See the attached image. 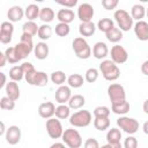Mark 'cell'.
Returning a JSON list of instances; mask_svg holds the SVG:
<instances>
[{
	"instance_id": "cell-46",
	"label": "cell",
	"mask_w": 148,
	"mask_h": 148,
	"mask_svg": "<svg viewBox=\"0 0 148 148\" xmlns=\"http://www.w3.org/2000/svg\"><path fill=\"white\" fill-rule=\"evenodd\" d=\"M57 3L60 5V6H62L64 8L71 9V8L75 7L77 5V0H58Z\"/></svg>"
},
{
	"instance_id": "cell-18",
	"label": "cell",
	"mask_w": 148,
	"mask_h": 148,
	"mask_svg": "<svg viewBox=\"0 0 148 148\" xmlns=\"http://www.w3.org/2000/svg\"><path fill=\"white\" fill-rule=\"evenodd\" d=\"M5 91H6V96L9 97L10 99L13 101H17L21 96V90H20V87H18V83L15 82V81H9L6 87H5Z\"/></svg>"
},
{
	"instance_id": "cell-7",
	"label": "cell",
	"mask_w": 148,
	"mask_h": 148,
	"mask_svg": "<svg viewBox=\"0 0 148 148\" xmlns=\"http://www.w3.org/2000/svg\"><path fill=\"white\" fill-rule=\"evenodd\" d=\"M117 126L123 132L127 133L128 135H133L139 130V121L135 118H132V117L120 116L117 119Z\"/></svg>"
},
{
	"instance_id": "cell-37",
	"label": "cell",
	"mask_w": 148,
	"mask_h": 148,
	"mask_svg": "<svg viewBox=\"0 0 148 148\" xmlns=\"http://www.w3.org/2000/svg\"><path fill=\"white\" fill-rule=\"evenodd\" d=\"M9 77H10V81H15V82H20L24 77V72H23L21 65L13 66L9 69Z\"/></svg>"
},
{
	"instance_id": "cell-12",
	"label": "cell",
	"mask_w": 148,
	"mask_h": 148,
	"mask_svg": "<svg viewBox=\"0 0 148 148\" xmlns=\"http://www.w3.org/2000/svg\"><path fill=\"white\" fill-rule=\"evenodd\" d=\"M95 15L94 7L88 2H82L77 7V17L81 22H90Z\"/></svg>"
},
{
	"instance_id": "cell-53",
	"label": "cell",
	"mask_w": 148,
	"mask_h": 148,
	"mask_svg": "<svg viewBox=\"0 0 148 148\" xmlns=\"http://www.w3.org/2000/svg\"><path fill=\"white\" fill-rule=\"evenodd\" d=\"M99 148H123V146H121V143H118V145H111V143H106V145L101 146Z\"/></svg>"
},
{
	"instance_id": "cell-36",
	"label": "cell",
	"mask_w": 148,
	"mask_h": 148,
	"mask_svg": "<svg viewBox=\"0 0 148 148\" xmlns=\"http://www.w3.org/2000/svg\"><path fill=\"white\" fill-rule=\"evenodd\" d=\"M105 37L111 43H118L123 39V31L118 27H114L112 30H110L108 34H105Z\"/></svg>"
},
{
	"instance_id": "cell-52",
	"label": "cell",
	"mask_w": 148,
	"mask_h": 148,
	"mask_svg": "<svg viewBox=\"0 0 148 148\" xmlns=\"http://www.w3.org/2000/svg\"><path fill=\"white\" fill-rule=\"evenodd\" d=\"M49 148H67V146H66L64 142H54V143H52Z\"/></svg>"
},
{
	"instance_id": "cell-57",
	"label": "cell",
	"mask_w": 148,
	"mask_h": 148,
	"mask_svg": "<svg viewBox=\"0 0 148 148\" xmlns=\"http://www.w3.org/2000/svg\"><path fill=\"white\" fill-rule=\"evenodd\" d=\"M146 15H147V17H148V8H146Z\"/></svg>"
},
{
	"instance_id": "cell-1",
	"label": "cell",
	"mask_w": 148,
	"mask_h": 148,
	"mask_svg": "<svg viewBox=\"0 0 148 148\" xmlns=\"http://www.w3.org/2000/svg\"><path fill=\"white\" fill-rule=\"evenodd\" d=\"M34 47H35V45L32 42V37L29 35L22 34L20 43L14 45V51H15L17 59L21 61L22 59H25L31 52H34Z\"/></svg>"
},
{
	"instance_id": "cell-21",
	"label": "cell",
	"mask_w": 148,
	"mask_h": 148,
	"mask_svg": "<svg viewBox=\"0 0 148 148\" xmlns=\"http://www.w3.org/2000/svg\"><path fill=\"white\" fill-rule=\"evenodd\" d=\"M49 53H50V49L45 42H39L34 47V54L38 60L46 59L49 57Z\"/></svg>"
},
{
	"instance_id": "cell-51",
	"label": "cell",
	"mask_w": 148,
	"mask_h": 148,
	"mask_svg": "<svg viewBox=\"0 0 148 148\" xmlns=\"http://www.w3.org/2000/svg\"><path fill=\"white\" fill-rule=\"evenodd\" d=\"M0 76H1V83H0V88H3V87H6V84L8 83V82H6V81H7V79H6V74H5L3 72H1V73H0Z\"/></svg>"
},
{
	"instance_id": "cell-23",
	"label": "cell",
	"mask_w": 148,
	"mask_h": 148,
	"mask_svg": "<svg viewBox=\"0 0 148 148\" xmlns=\"http://www.w3.org/2000/svg\"><path fill=\"white\" fill-rule=\"evenodd\" d=\"M130 109H131V105L126 99L111 104V111L118 116H125L130 111Z\"/></svg>"
},
{
	"instance_id": "cell-28",
	"label": "cell",
	"mask_w": 148,
	"mask_h": 148,
	"mask_svg": "<svg viewBox=\"0 0 148 148\" xmlns=\"http://www.w3.org/2000/svg\"><path fill=\"white\" fill-rule=\"evenodd\" d=\"M131 16L133 20H136V22L142 21V18L146 16V8L141 3L133 5L131 8Z\"/></svg>"
},
{
	"instance_id": "cell-14",
	"label": "cell",
	"mask_w": 148,
	"mask_h": 148,
	"mask_svg": "<svg viewBox=\"0 0 148 148\" xmlns=\"http://www.w3.org/2000/svg\"><path fill=\"white\" fill-rule=\"evenodd\" d=\"M6 142L10 146H15L21 141V128L16 125H12L7 128V132L5 134Z\"/></svg>"
},
{
	"instance_id": "cell-47",
	"label": "cell",
	"mask_w": 148,
	"mask_h": 148,
	"mask_svg": "<svg viewBox=\"0 0 148 148\" xmlns=\"http://www.w3.org/2000/svg\"><path fill=\"white\" fill-rule=\"evenodd\" d=\"M99 147L101 146H99L98 141L96 139H94V138L87 139L84 141V143H83V148H99Z\"/></svg>"
},
{
	"instance_id": "cell-34",
	"label": "cell",
	"mask_w": 148,
	"mask_h": 148,
	"mask_svg": "<svg viewBox=\"0 0 148 148\" xmlns=\"http://www.w3.org/2000/svg\"><path fill=\"white\" fill-rule=\"evenodd\" d=\"M50 80L52 81V83L60 87V86H64V83L67 81V76H66L65 72H62V71H54L51 73Z\"/></svg>"
},
{
	"instance_id": "cell-56",
	"label": "cell",
	"mask_w": 148,
	"mask_h": 148,
	"mask_svg": "<svg viewBox=\"0 0 148 148\" xmlns=\"http://www.w3.org/2000/svg\"><path fill=\"white\" fill-rule=\"evenodd\" d=\"M142 131H143V133H145V134H147V135H148V120L143 123V125H142Z\"/></svg>"
},
{
	"instance_id": "cell-40",
	"label": "cell",
	"mask_w": 148,
	"mask_h": 148,
	"mask_svg": "<svg viewBox=\"0 0 148 148\" xmlns=\"http://www.w3.org/2000/svg\"><path fill=\"white\" fill-rule=\"evenodd\" d=\"M110 109L108 106H104V105H99V106H96L92 111L94 113V117L95 118H109L110 116Z\"/></svg>"
},
{
	"instance_id": "cell-17",
	"label": "cell",
	"mask_w": 148,
	"mask_h": 148,
	"mask_svg": "<svg viewBox=\"0 0 148 148\" xmlns=\"http://www.w3.org/2000/svg\"><path fill=\"white\" fill-rule=\"evenodd\" d=\"M56 108L57 106L52 102H43L38 106V114L47 120L50 118H53V116L56 114Z\"/></svg>"
},
{
	"instance_id": "cell-55",
	"label": "cell",
	"mask_w": 148,
	"mask_h": 148,
	"mask_svg": "<svg viewBox=\"0 0 148 148\" xmlns=\"http://www.w3.org/2000/svg\"><path fill=\"white\" fill-rule=\"evenodd\" d=\"M0 125H1L0 135H5V134H6V132H7V130H6V127H5V123H3V121H1V123H0Z\"/></svg>"
},
{
	"instance_id": "cell-44",
	"label": "cell",
	"mask_w": 148,
	"mask_h": 148,
	"mask_svg": "<svg viewBox=\"0 0 148 148\" xmlns=\"http://www.w3.org/2000/svg\"><path fill=\"white\" fill-rule=\"evenodd\" d=\"M138 139L133 135H128L125 140H124V145H123V148H138Z\"/></svg>"
},
{
	"instance_id": "cell-24",
	"label": "cell",
	"mask_w": 148,
	"mask_h": 148,
	"mask_svg": "<svg viewBox=\"0 0 148 148\" xmlns=\"http://www.w3.org/2000/svg\"><path fill=\"white\" fill-rule=\"evenodd\" d=\"M96 31V25L92 21L90 22H81L79 25V32L80 35L84 38V37H90L95 34Z\"/></svg>"
},
{
	"instance_id": "cell-41",
	"label": "cell",
	"mask_w": 148,
	"mask_h": 148,
	"mask_svg": "<svg viewBox=\"0 0 148 148\" xmlns=\"http://www.w3.org/2000/svg\"><path fill=\"white\" fill-rule=\"evenodd\" d=\"M71 31V28H69V24H66V23H61L59 22L56 28H54V32L57 36L59 37H66Z\"/></svg>"
},
{
	"instance_id": "cell-26",
	"label": "cell",
	"mask_w": 148,
	"mask_h": 148,
	"mask_svg": "<svg viewBox=\"0 0 148 148\" xmlns=\"http://www.w3.org/2000/svg\"><path fill=\"white\" fill-rule=\"evenodd\" d=\"M39 13H40V8L35 3L28 5L24 9V15L28 18V21H35L36 18H39Z\"/></svg>"
},
{
	"instance_id": "cell-10",
	"label": "cell",
	"mask_w": 148,
	"mask_h": 148,
	"mask_svg": "<svg viewBox=\"0 0 148 148\" xmlns=\"http://www.w3.org/2000/svg\"><path fill=\"white\" fill-rule=\"evenodd\" d=\"M108 96L112 103H117V102H121L126 99V91L125 88L119 84V83H111L108 87Z\"/></svg>"
},
{
	"instance_id": "cell-4",
	"label": "cell",
	"mask_w": 148,
	"mask_h": 148,
	"mask_svg": "<svg viewBox=\"0 0 148 148\" xmlns=\"http://www.w3.org/2000/svg\"><path fill=\"white\" fill-rule=\"evenodd\" d=\"M92 116L88 110H79L71 114L69 124L74 127H87L91 124Z\"/></svg>"
},
{
	"instance_id": "cell-16",
	"label": "cell",
	"mask_w": 148,
	"mask_h": 148,
	"mask_svg": "<svg viewBox=\"0 0 148 148\" xmlns=\"http://www.w3.org/2000/svg\"><path fill=\"white\" fill-rule=\"evenodd\" d=\"M133 30L135 34V37L141 42L148 40V22L146 21H138L133 25Z\"/></svg>"
},
{
	"instance_id": "cell-29",
	"label": "cell",
	"mask_w": 148,
	"mask_h": 148,
	"mask_svg": "<svg viewBox=\"0 0 148 148\" xmlns=\"http://www.w3.org/2000/svg\"><path fill=\"white\" fill-rule=\"evenodd\" d=\"M38 30H39V27L37 25V23L35 21H27L22 25V34L29 35L31 37L36 36L38 34Z\"/></svg>"
},
{
	"instance_id": "cell-45",
	"label": "cell",
	"mask_w": 148,
	"mask_h": 148,
	"mask_svg": "<svg viewBox=\"0 0 148 148\" xmlns=\"http://www.w3.org/2000/svg\"><path fill=\"white\" fill-rule=\"evenodd\" d=\"M119 1L118 0H102V6L106 10H112L118 6Z\"/></svg>"
},
{
	"instance_id": "cell-5",
	"label": "cell",
	"mask_w": 148,
	"mask_h": 148,
	"mask_svg": "<svg viewBox=\"0 0 148 148\" xmlns=\"http://www.w3.org/2000/svg\"><path fill=\"white\" fill-rule=\"evenodd\" d=\"M72 47H73L75 56L79 59H88L91 56V47L83 37L74 38L72 43Z\"/></svg>"
},
{
	"instance_id": "cell-33",
	"label": "cell",
	"mask_w": 148,
	"mask_h": 148,
	"mask_svg": "<svg viewBox=\"0 0 148 148\" xmlns=\"http://www.w3.org/2000/svg\"><path fill=\"white\" fill-rule=\"evenodd\" d=\"M56 118H58L59 120H64V119H69L71 117V108L66 104H59L56 108Z\"/></svg>"
},
{
	"instance_id": "cell-13",
	"label": "cell",
	"mask_w": 148,
	"mask_h": 148,
	"mask_svg": "<svg viewBox=\"0 0 148 148\" xmlns=\"http://www.w3.org/2000/svg\"><path fill=\"white\" fill-rule=\"evenodd\" d=\"M14 32V25L9 21H5L0 25V42L1 44H8L12 42Z\"/></svg>"
},
{
	"instance_id": "cell-25",
	"label": "cell",
	"mask_w": 148,
	"mask_h": 148,
	"mask_svg": "<svg viewBox=\"0 0 148 148\" xmlns=\"http://www.w3.org/2000/svg\"><path fill=\"white\" fill-rule=\"evenodd\" d=\"M121 140V131L117 127H112L106 132V141L111 145H118Z\"/></svg>"
},
{
	"instance_id": "cell-2",
	"label": "cell",
	"mask_w": 148,
	"mask_h": 148,
	"mask_svg": "<svg viewBox=\"0 0 148 148\" xmlns=\"http://www.w3.org/2000/svg\"><path fill=\"white\" fill-rule=\"evenodd\" d=\"M98 71L102 73L103 77L110 82L118 80L120 76V69H119L118 65H116L111 59L102 60V62L99 64Z\"/></svg>"
},
{
	"instance_id": "cell-20",
	"label": "cell",
	"mask_w": 148,
	"mask_h": 148,
	"mask_svg": "<svg viewBox=\"0 0 148 148\" xmlns=\"http://www.w3.org/2000/svg\"><path fill=\"white\" fill-rule=\"evenodd\" d=\"M109 54V49H108V45L104 43V42H97L94 44L92 46V56L98 59V60H102V59H105Z\"/></svg>"
},
{
	"instance_id": "cell-27",
	"label": "cell",
	"mask_w": 148,
	"mask_h": 148,
	"mask_svg": "<svg viewBox=\"0 0 148 148\" xmlns=\"http://www.w3.org/2000/svg\"><path fill=\"white\" fill-rule=\"evenodd\" d=\"M84 104H86V98L83 95H80V94L73 95L68 101V106L71 108V110H79Z\"/></svg>"
},
{
	"instance_id": "cell-39",
	"label": "cell",
	"mask_w": 148,
	"mask_h": 148,
	"mask_svg": "<svg viewBox=\"0 0 148 148\" xmlns=\"http://www.w3.org/2000/svg\"><path fill=\"white\" fill-rule=\"evenodd\" d=\"M98 75H99V71L97 68H88L84 73V80L88 82V83H94L97 81L98 79Z\"/></svg>"
},
{
	"instance_id": "cell-9",
	"label": "cell",
	"mask_w": 148,
	"mask_h": 148,
	"mask_svg": "<svg viewBox=\"0 0 148 148\" xmlns=\"http://www.w3.org/2000/svg\"><path fill=\"white\" fill-rule=\"evenodd\" d=\"M45 128L51 139H60L64 133L62 125L58 118H50L45 123Z\"/></svg>"
},
{
	"instance_id": "cell-32",
	"label": "cell",
	"mask_w": 148,
	"mask_h": 148,
	"mask_svg": "<svg viewBox=\"0 0 148 148\" xmlns=\"http://www.w3.org/2000/svg\"><path fill=\"white\" fill-rule=\"evenodd\" d=\"M114 28V22L109 18V17H104V18H101L98 22H97V29L104 34H108L110 30H112Z\"/></svg>"
},
{
	"instance_id": "cell-38",
	"label": "cell",
	"mask_w": 148,
	"mask_h": 148,
	"mask_svg": "<svg viewBox=\"0 0 148 148\" xmlns=\"http://www.w3.org/2000/svg\"><path fill=\"white\" fill-rule=\"evenodd\" d=\"M94 127L97 131H106L110 127V119L109 118H95L94 119Z\"/></svg>"
},
{
	"instance_id": "cell-48",
	"label": "cell",
	"mask_w": 148,
	"mask_h": 148,
	"mask_svg": "<svg viewBox=\"0 0 148 148\" xmlns=\"http://www.w3.org/2000/svg\"><path fill=\"white\" fill-rule=\"evenodd\" d=\"M21 67H22V69H23V72H24V75L28 74V73H30V72H32V71H35L34 65H32L31 62H28V61L21 64Z\"/></svg>"
},
{
	"instance_id": "cell-3",
	"label": "cell",
	"mask_w": 148,
	"mask_h": 148,
	"mask_svg": "<svg viewBox=\"0 0 148 148\" xmlns=\"http://www.w3.org/2000/svg\"><path fill=\"white\" fill-rule=\"evenodd\" d=\"M113 18L118 25V28L124 32V31H130L133 25H134V20L130 15L128 12L125 9H117L113 14Z\"/></svg>"
},
{
	"instance_id": "cell-30",
	"label": "cell",
	"mask_w": 148,
	"mask_h": 148,
	"mask_svg": "<svg viewBox=\"0 0 148 148\" xmlns=\"http://www.w3.org/2000/svg\"><path fill=\"white\" fill-rule=\"evenodd\" d=\"M56 17V13L51 7H43L40 8V13H39V18L42 20V22L49 24L50 22H52Z\"/></svg>"
},
{
	"instance_id": "cell-31",
	"label": "cell",
	"mask_w": 148,
	"mask_h": 148,
	"mask_svg": "<svg viewBox=\"0 0 148 148\" xmlns=\"http://www.w3.org/2000/svg\"><path fill=\"white\" fill-rule=\"evenodd\" d=\"M67 83L71 88H81L84 83V79L81 74H77V73H74V74H71L68 77H67Z\"/></svg>"
},
{
	"instance_id": "cell-42",
	"label": "cell",
	"mask_w": 148,
	"mask_h": 148,
	"mask_svg": "<svg viewBox=\"0 0 148 148\" xmlns=\"http://www.w3.org/2000/svg\"><path fill=\"white\" fill-rule=\"evenodd\" d=\"M0 108L2 110H7V111H12L15 108V101L10 99L7 96H3L0 98Z\"/></svg>"
},
{
	"instance_id": "cell-43",
	"label": "cell",
	"mask_w": 148,
	"mask_h": 148,
	"mask_svg": "<svg viewBox=\"0 0 148 148\" xmlns=\"http://www.w3.org/2000/svg\"><path fill=\"white\" fill-rule=\"evenodd\" d=\"M5 54H6L7 61H8L9 64H12V65H14V64H17V62L20 61V60L17 59L16 54H15V51H14V46H9V47H7V49H6V51H5Z\"/></svg>"
},
{
	"instance_id": "cell-8",
	"label": "cell",
	"mask_w": 148,
	"mask_h": 148,
	"mask_svg": "<svg viewBox=\"0 0 148 148\" xmlns=\"http://www.w3.org/2000/svg\"><path fill=\"white\" fill-rule=\"evenodd\" d=\"M25 81L30 84V86H35V87H45L49 83V76L45 72L42 71H32L28 74L24 75Z\"/></svg>"
},
{
	"instance_id": "cell-19",
	"label": "cell",
	"mask_w": 148,
	"mask_h": 148,
	"mask_svg": "<svg viewBox=\"0 0 148 148\" xmlns=\"http://www.w3.org/2000/svg\"><path fill=\"white\" fill-rule=\"evenodd\" d=\"M23 16H25L24 15V9L21 6H12L7 10V18L12 23L21 21L23 18Z\"/></svg>"
},
{
	"instance_id": "cell-49",
	"label": "cell",
	"mask_w": 148,
	"mask_h": 148,
	"mask_svg": "<svg viewBox=\"0 0 148 148\" xmlns=\"http://www.w3.org/2000/svg\"><path fill=\"white\" fill-rule=\"evenodd\" d=\"M141 73L146 76H148V59L145 60L142 64H141Z\"/></svg>"
},
{
	"instance_id": "cell-6",
	"label": "cell",
	"mask_w": 148,
	"mask_h": 148,
	"mask_svg": "<svg viewBox=\"0 0 148 148\" xmlns=\"http://www.w3.org/2000/svg\"><path fill=\"white\" fill-rule=\"evenodd\" d=\"M62 142L68 147V148H80L83 143L82 136L77 130L74 128H67L62 133Z\"/></svg>"
},
{
	"instance_id": "cell-15",
	"label": "cell",
	"mask_w": 148,
	"mask_h": 148,
	"mask_svg": "<svg viewBox=\"0 0 148 148\" xmlns=\"http://www.w3.org/2000/svg\"><path fill=\"white\" fill-rule=\"evenodd\" d=\"M72 96L73 95H72L71 87L69 86H65V84L58 87V89L54 92L56 102L59 103V104H66V103H68V101L71 99Z\"/></svg>"
},
{
	"instance_id": "cell-35",
	"label": "cell",
	"mask_w": 148,
	"mask_h": 148,
	"mask_svg": "<svg viewBox=\"0 0 148 148\" xmlns=\"http://www.w3.org/2000/svg\"><path fill=\"white\" fill-rule=\"evenodd\" d=\"M52 32H53L52 27H51L50 24L43 23V24L39 27V30H38L37 36L42 39V42H44V40H47V39H50V38H51Z\"/></svg>"
},
{
	"instance_id": "cell-54",
	"label": "cell",
	"mask_w": 148,
	"mask_h": 148,
	"mask_svg": "<svg viewBox=\"0 0 148 148\" xmlns=\"http://www.w3.org/2000/svg\"><path fill=\"white\" fill-rule=\"evenodd\" d=\"M142 110H143V112H145L146 114H148V98L143 102V104H142Z\"/></svg>"
},
{
	"instance_id": "cell-22",
	"label": "cell",
	"mask_w": 148,
	"mask_h": 148,
	"mask_svg": "<svg viewBox=\"0 0 148 148\" xmlns=\"http://www.w3.org/2000/svg\"><path fill=\"white\" fill-rule=\"evenodd\" d=\"M57 18L59 22L61 23H66V24H69L71 22L74 21L75 18V14L72 9H68V8H61L58 10L57 13Z\"/></svg>"
},
{
	"instance_id": "cell-50",
	"label": "cell",
	"mask_w": 148,
	"mask_h": 148,
	"mask_svg": "<svg viewBox=\"0 0 148 148\" xmlns=\"http://www.w3.org/2000/svg\"><path fill=\"white\" fill-rule=\"evenodd\" d=\"M6 62H8V61H7V58H6L5 52H0V67H5L6 66Z\"/></svg>"
},
{
	"instance_id": "cell-11",
	"label": "cell",
	"mask_w": 148,
	"mask_h": 148,
	"mask_svg": "<svg viewBox=\"0 0 148 148\" xmlns=\"http://www.w3.org/2000/svg\"><path fill=\"white\" fill-rule=\"evenodd\" d=\"M111 60L116 64V65H121L125 64L128 59V53L126 51V49L119 44H116L114 46L111 47Z\"/></svg>"
}]
</instances>
